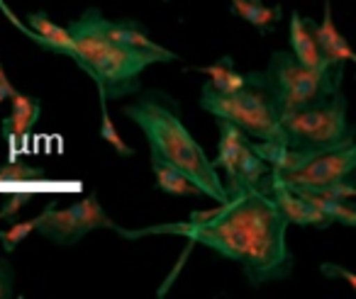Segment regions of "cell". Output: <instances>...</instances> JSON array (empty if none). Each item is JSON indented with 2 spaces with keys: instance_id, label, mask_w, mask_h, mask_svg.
Here are the masks:
<instances>
[{
  "instance_id": "obj_1",
  "label": "cell",
  "mask_w": 356,
  "mask_h": 299,
  "mask_svg": "<svg viewBox=\"0 0 356 299\" xmlns=\"http://www.w3.org/2000/svg\"><path fill=\"white\" fill-rule=\"evenodd\" d=\"M147 234H176L186 236L191 244L208 246L218 255L242 265L244 277L254 287L293 275L288 221L276 210L271 195L264 192L229 197L218 210L193 212L184 224H163L144 231L122 229L120 236L139 239Z\"/></svg>"
},
{
  "instance_id": "obj_2",
  "label": "cell",
  "mask_w": 356,
  "mask_h": 299,
  "mask_svg": "<svg viewBox=\"0 0 356 299\" xmlns=\"http://www.w3.org/2000/svg\"><path fill=\"white\" fill-rule=\"evenodd\" d=\"M124 117L132 119L144 132L149 148H152V156H159L171 166H176L178 171L188 176L200 187L205 197L215 200L218 205L229 200L220 171L205 156L203 146L195 142L188 127L181 122L176 110L168 108L166 93L149 90V93L139 95L137 103L124 108Z\"/></svg>"
},
{
  "instance_id": "obj_3",
  "label": "cell",
  "mask_w": 356,
  "mask_h": 299,
  "mask_svg": "<svg viewBox=\"0 0 356 299\" xmlns=\"http://www.w3.org/2000/svg\"><path fill=\"white\" fill-rule=\"evenodd\" d=\"M66 30L74 37L71 59L79 64V69L86 76H90V80L98 85V93L105 95V100H120L139 93L142 88L139 76L152 64H168L166 56L161 54L132 49V46L105 40L103 35L90 30L81 17L71 22Z\"/></svg>"
},
{
  "instance_id": "obj_4",
  "label": "cell",
  "mask_w": 356,
  "mask_h": 299,
  "mask_svg": "<svg viewBox=\"0 0 356 299\" xmlns=\"http://www.w3.org/2000/svg\"><path fill=\"white\" fill-rule=\"evenodd\" d=\"M200 108L215 119L234 124L252 142H283L281 112L259 71L247 74V83L234 93H220L205 83L200 90Z\"/></svg>"
},
{
  "instance_id": "obj_5",
  "label": "cell",
  "mask_w": 356,
  "mask_h": 299,
  "mask_svg": "<svg viewBox=\"0 0 356 299\" xmlns=\"http://www.w3.org/2000/svg\"><path fill=\"white\" fill-rule=\"evenodd\" d=\"M281 132L286 146L307 153H322L354 144V129L346 119V98L341 90L330 98L283 112Z\"/></svg>"
},
{
  "instance_id": "obj_6",
  "label": "cell",
  "mask_w": 356,
  "mask_h": 299,
  "mask_svg": "<svg viewBox=\"0 0 356 299\" xmlns=\"http://www.w3.org/2000/svg\"><path fill=\"white\" fill-rule=\"evenodd\" d=\"M264 83L271 90L278 105V112H291L315 100L330 98L339 90L344 66L330 64L320 69H307L298 64L291 51H273L266 71H261Z\"/></svg>"
},
{
  "instance_id": "obj_7",
  "label": "cell",
  "mask_w": 356,
  "mask_h": 299,
  "mask_svg": "<svg viewBox=\"0 0 356 299\" xmlns=\"http://www.w3.org/2000/svg\"><path fill=\"white\" fill-rule=\"evenodd\" d=\"M95 229H110L115 234H122V229L103 210L98 192H90V195H86L83 200L66 207V210H59L56 200H51L49 207H47L44 219L37 226V234L42 239L51 241V244L74 246Z\"/></svg>"
},
{
  "instance_id": "obj_8",
  "label": "cell",
  "mask_w": 356,
  "mask_h": 299,
  "mask_svg": "<svg viewBox=\"0 0 356 299\" xmlns=\"http://www.w3.org/2000/svg\"><path fill=\"white\" fill-rule=\"evenodd\" d=\"M356 168V146L332 148V151L312 153L305 161L293 171L283 173V176H273L278 182H283L291 190H317L322 185L339 180V178L354 176Z\"/></svg>"
},
{
  "instance_id": "obj_9",
  "label": "cell",
  "mask_w": 356,
  "mask_h": 299,
  "mask_svg": "<svg viewBox=\"0 0 356 299\" xmlns=\"http://www.w3.org/2000/svg\"><path fill=\"white\" fill-rule=\"evenodd\" d=\"M81 20H83L90 30H95L98 35H103L105 40H110V42L132 46V49L154 51V54L166 56V61L178 59L173 51H168V49H163L161 44H156V42L149 37V32L144 30L137 20H108V17H103V12H100L98 8H88V10L81 15Z\"/></svg>"
},
{
  "instance_id": "obj_10",
  "label": "cell",
  "mask_w": 356,
  "mask_h": 299,
  "mask_svg": "<svg viewBox=\"0 0 356 299\" xmlns=\"http://www.w3.org/2000/svg\"><path fill=\"white\" fill-rule=\"evenodd\" d=\"M0 10L6 12V17L22 32V35H27L35 44H40L42 49L51 51V54H59V56H74V37L69 35L66 27L51 22L47 12H42V10L30 12V15H27V27H25V22H20V17L6 6V0H0Z\"/></svg>"
},
{
  "instance_id": "obj_11",
  "label": "cell",
  "mask_w": 356,
  "mask_h": 299,
  "mask_svg": "<svg viewBox=\"0 0 356 299\" xmlns=\"http://www.w3.org/2000/svg\"><path fill=\"white\" fill-rule=\"evenodd\" d=\"M268 195H271L276 210L281 212V216L288 221V226L296 224V226H312V229H327V226L334 224L330 216H325L320 210H315L300 192L286 187L276 178H273V185Z\"/></svg>"
},
{
  "instance_id": "obj_12",
  "label": "cell",
  "mask_w": 356,
  "mask_h": 299,
  "mask_svg": "<svg viewBox=\"0 0 356 299\" xmlns=\"http://www.w3.org/2000/svg\"><path fill=\"white\" fill-rule=\"evenodd\" d=\"M10 114L3 119V134H6L8 142L20 144L30 137L35 124L40 122L42 103L37 98H32V95H25L17 90L10 98Z\"/></svg>"
},
{
  "instance_id": "obj_13",
  "label": "cell",
  "mask_w": 356,
  "mask_h": 299,
  "mask_svg": "<svg viewBox=\"0 0 356 299\" xmlns=\"http://www.w3.org/2000/svg\"><path fill=\"white\" fill-rule=\"evenodd\" d=\"M315 20L298 15V10L291 15L288 22V42H291V54L298 59V64L307 66V69H320V66H330L322 59L320 49L315 42Z\"/></svg>"
},
{
  "instance_id": "obj_14",
  "label": "cell",
  "mask_w": 356,
  "mask_h": 299,
  "mask_svg": "<svg viewBox=\"0 0 356 299\" xmlns=\"http://www.w3.org/2000/svg\"><path fill=\"white\" fill-rule=\"evenodd\" d=\"M315 42H317V49H320L322 59L327 64H351L356 61L354 51H351L349 42L344 40L339 30H337L334 20H332V3L325 0V15H322V22L315 25Z\"/></svg>"
},
{
  "instance_id": "obj_15",
  "label": "cell",
  "mask_w": 356,
  "mask_h": 299,
  "mask_svg": "<svg viewBox=\"0 0 356 299\" xmlns=\"http://www.w3.org/2000/svg\"><path fill=\"white\" fill-rule=\"evenodd\" d=\"M152 171H154V185L159 187L161 192L173 197H203L200 187L191 180L188 176L178 171L176 166L166 163L163 158L152 156Z\"/></svg>"
},
{
  "instance_id": "obj_16",
  "label": "cell",
  "mask_w": 356,
  "mask_h": 299,
  "mask_svg": "<svg viewBox=\"0 0 356 299\" xmlns=\"http://www.w3.org/2000/svg\"><path fill=\"white\" fill-rule=\"evenodd\" d=\"M229 8L239 20L249 22L257 27L261 35H268L276 22H281V6H264V3H254V0H229Z\"/></svg>"
},
{
  "instance_id": "obj_17",
  "label": "cell",
  "mask_w": 356,
  "mask_h": 299,
  "mask_svg": "<svg viewBox=\"0 0 356 299\" xmlns=\"http://www.w3.org/2000/svg\"><path fill=\"white\" fill-rule=\"evenodd\" d=\"M296 192H300L315 210H320L332 221H339L344 226H356V207L351 200H339V197L320 195V192H312V190H296Z\"/></svg>"
},
{
  "instance_id": "obj_18",
  "label": "cell",
  "mask_w": 356,
  "mask_h": 299,
  "mask_svg": "<svg viewBox=\"0 0 356 299\" xmlns=\"http://www.w3.org/2000/svg\"><path fill=\"white\" fill-rule=\"evenodd\" d=\"M198 71L210 76L208 83L213 85L215 90H220V93H234V90H239L247 83V74H239V71L234 69L232 56H220L215 64L198 66Z\"/></svg>"
},
{
  "instance_id": "obj_19",
  "label": "cell",
  "mask_w": 356,
  "mask_h": 299,
  "mask_svg": "<svg viewBox=\"0 0 356 299\" xmlns=\"http://www.w3.org/2000/svg\"><path fill=\"white\" fill-rule=\"evenodd\" d=\"M51 180V176L44 168L30 166V163L10 161L0 166V185H10V187H40L47 185Z\"/></svg>"
},
{
  "instance_id": "obj_20",
  "label": "cell",
  "mask_w": 356,
  "mask_h": 299,
  "mask_svg": "<svg viewBox=\"0 0 356 299\" xmlns=\"http://www.w3.org/2000/svg\"><path fill=\"white\" fill-rule=\"evenodd\" d=\"M100 139H103V142H108L122 158H132L134 156V148L124 142L122 134H120L118 127H115L113 117H110L108 100H105V95H100Z\"/></svg>"
},
{
  "instance_id": "obj_21",
  "label": "cell",
  "mask_w": 356,
  "mask_h": 299,
  "mask_svg": "<svg viewBox=\"0 0 356 299\" xmlns=\"http://www.w3.org/2000/svg\"><path fill=\"white\" fill-rule=\"evenodd\" d=\"M47 207H49V205H47ZM44 214H47V210L42 212V214H37L35 219L17 221V224H13L10 229L0 231V246H3V250H6V253H13V250H17V246H20L22 241L27 239V236L37 231V226H40L42 219H44Z\"/></svg>"
},
{
  "instance_id": "obj_22",
  "label": "cell",
  "mask_w": 356,
  "mask_h": 299,
  "mask_svg": "<svg viewBox=\"0 0 356 299\" xmlns=\"http://www.w3.org/2000/svg\"><path fill=\"white\" fill-rule=\"evenodd\" d=\"M35 195H37V192H32V190L25 192V187H22V190H17V192H10V195L6 197V205L0 207V221H13V219H15V216L20 214L27 205H30Z\"/></svg>"
},
{
  "instance_id": "obj_23",
  "label": "cell",
  "mask_w": 356,
  "mask_h": 299,
  "mask_svg": "<svg viewBox=\"0 0 356 299\" xmlns=\"http://www.w3.org/2000/svg\"><path fill=\"white\" fill-rule=\"evenodd\" d=\"M13 284H15V268L10 260L0 255V299L13 297Z\"/></svg>"
},
{
  "instance_id": "obj_24",
  "label": "cell",
  "mask_w": 356,
  "mask_h": 299,
  "mask_svg": "<svg viewBox=\"0 0 356 299\" xmlns=\"http://www.w3.org/2000/svg\"><path fill=\"white\" fill-rule=\"evenodd\" d=\"M15 93H17V88L10 83V78H8V74H6V66L0 64V105L6 103V100H10Z\"/></svg>"
},
{
  "instance_id": "obj_25",
  "label": "cell",
  "mask_w": 356,
  "mask_h": 299,
  "mask_svg": "<svg viewBox=\"0 0 356 299\" xmlns=\"http://www.w3.org/2000/svg\"><path fill=\"white\" fill-rule=\"evenodd\" d=\"M322 273H325V275H341V277H346V282H349L351 287H356V277L346 268H339V265L325 263V265H322Z\"/></svg>"
},
{
  "instance_id": "obj_26",
  "label": "cell",
  "mask_w": 356,
  "mask_h": 299,
  "mask_svg": "<svg viewBox=\"0 0 356 299\" xmlns=\"http://www.w3.org/2000/svg\"><path fill=\"white\" fill-rule=\"evenodd\" d=\"M254 3H261V0H254Z\"/></svg>"
},
{
  "instance_id": "obj_27",
  "label": "cell",
  "mask_w": 356,
  "mask_h": 299,
  "mask_svg": "<svg viewBox=\"0 0 356 299\" xmlns=\"http://www.w3.org/2000/svg\"><path fill=\"white\" fill-rule=\"evenodd\" d=\"M163 3H168V0H163Z\"/></svg>"
}]
</instances>
